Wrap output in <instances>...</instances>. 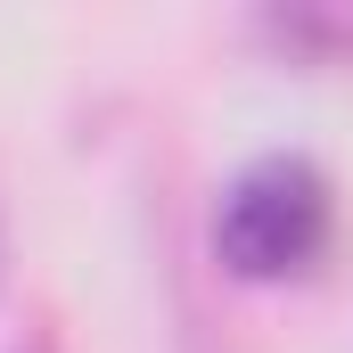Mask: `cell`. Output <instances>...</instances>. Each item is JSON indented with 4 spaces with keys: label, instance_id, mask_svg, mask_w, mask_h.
Masks as SVG:
<instances>
[{
    "label": "cell",
    "instance_id": "obj_1",
    "mask_svg": "<svg viewBox=\"0 0 353 353\" xmlns=\"http://www.w3.org/2000/svg\"><path fill=\"white\" fill-rule=\"evenodd\" d=\"M337 239V189L312 157H255L214 205V255L239 279H296Z\"/></svg>",
    "mask_w": 353,
    "mask_h": 353
}]
</instances>
